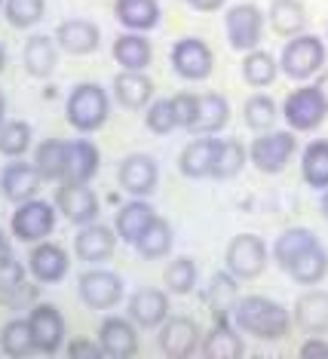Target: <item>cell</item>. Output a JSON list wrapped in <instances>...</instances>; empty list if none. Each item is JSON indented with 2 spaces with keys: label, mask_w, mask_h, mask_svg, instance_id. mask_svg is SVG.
Masks as SVG:
<instances>
[{
  "label": "cell",
  "mask_w": 328,
  "mask_h": 359,
  "mask_svg": "<svg viewBox=\"0 0 328 359\" xmlns=\"http://www.w3.org/2000/svg\"><path fill=\"white\" fill-rule=\"evenodd\" d=\"M163 280H166L172 295H187V292L196 285V264H193V258H175V261H169Z\"/></svg>",
  "instance_id": "cell-42"
},
{
  "label": "cell",
  "mask_w": 328,
  "mask_h": 359,
  "mask_svg": "<svg viewBox=\"0 0 328 359\" xmlns=\"http://www.w3.org/2000/svg\"><path fill=\"white\" fill-rule=\"evenodd\" d=\"M172 108H175V123L182 129H191L193 120H196V95L191 93H182L172 99Z\"/></svg>",
  "instance_id": "cell-47"
},
{
  "label": "cell",
  "mask_w": 328,
  "mask_h": 359,
  "mask_svg": "<svg viewBox=\"0 0 328 359\" xmlns=\"http://www.w3.org/2000/svg\"><path fill=\"white\" fill-rule=\"evenodd\" d=\"M40 175L34 163H10L0 175V191H4L6 200L13 203H25V200H34V194L40 191Z\"/></svg>",
  "instance_id": "cell-16"
},
{
  "label": "cell",
  "mask_w": 328,
  "mask_h": 359,
  "mask_svg": "<svg viewBox=\"0 0 328 359\" xmlns=\"http://www.w3.org/2000/svg\"><path fill=\"white\" fill-rule=\"evenodd\" d=\"M187 4L193 6V10H203V13H215L224 6V0H187Z\"/></svg>",
  "instance_id": "cell-50"
},
{
  "label": "cell",
  "mask_w": 328,
  "mask_h": 359,
  "mask_svg": "<svg viewBox=\"0 0 328 359\" xmlns=\"http://www.w3.org/2000/svg\"><path fill=\"white\" fill-rule=\"evenodd\" d=\"M301 356H328V344L319 338H310L304 347H301Z\"/></svg>",
  "instance_id": "cell-49"
},
{
  "label": "cell",
  "mask_w": 328,
  "mask_h": 359,
  "mask_svg": "<svg viewBox=\"0 0 328 359\" xmlns=\"http://www.w3.org/2000/svg\"><path fill=\"white\" fill-rule=\"evenodd\" d=\"M55 43L71 55H86L98 50V28L86 19H68L55 31Z\"/></svg>",
  "instance_id": "cell-22"
},
{
  "label": "cell",
  "mask_w": 328,
  "mask_h": 359,
  "mask_svg": "<svg viewBox=\"0 0 328 359\" xmlns=\"http://www.w3.org/2000/svg\"><path fill=\"white\" fill-rule=\"evenodd\" d=\"M227 40H231L233 50L240 53H252L261 43V34H264V15L255 4H236L227 10Z\"/></svg>",
  "instance_id": "cell-4"
},
{
  "label": "cell",
  "mask_w": 328,
  "mask_h": 359,
  "mask_svg": "<svg viewBox=\"0 0 328 359\" xmlns=\"http://www.w3.org/2000/svg\"><path fill=\"white\" fill-rule=\"evenodd\" d=\"M276 117H280V111H276V102L270 95H252L245 102V126L255 129V133H267L276 123Z\"/></svg>",
  "instance_id": "cell-41"
},
{
  "label": "cell",
  "mask_w": 328,
  "mask_h": 359,
  "mask_svg": "<svg viewBox=\"0 0 328 359\" xmlns=\"http://www.w3.org/2000/svg\"><path fill=\"white\" fill-rule=\"evenodd\" d=\"M203 353L209 359H240L245 353V344L233 329H227V323H218L203 341Z\"/></svg>",
  "instance_id": "cell-34"
},
{
  "label": "cell",
  "mask_w": 328,
  "mask_h": 359,
  "mask_svg": "<svg viewBox=\"0 0 328 359\" xmlns=\"http://www.w3.org/2000/svg\"><path fill=\"white\" fill-rule=\"evenodd\" d=\"M98 344H102L104 356H111V359L135 356V350H138L135 325L129 320H120V316H108L102 323V332H98Z\"/></svg>",
  "instance_id": "cell-15"
},
{
  "label": "cell",
  "mask_w": 328,
  "mask_h": 359,
  "mask_svg": "<svg viewBox=\"0 0 328 359\" xmlns=\"http://www.w3.org/2000/svg\"><path fill=\"white\" fill-rule=\"evenodd\" d=\"M0 350L13 359H22V356H31L37 350L34 344V332H31V323L28 320H10L0 332Z\"/></svg>",
  "instance_id": "cell-35"
},
{
  "label": "cell",
  "mask_w": 328,
  "mask_h": 359,
  "mask_svg": "<svg viewBox=\"0 0 328 359\" xmlns=\"http://www.w3.org/2000/svg\"><path fill=\"white\" fill-rule=\"evenodd\" d=\"M294 323L310 334L328 332V292L313 289L294 301Z\"/></svg>",
  "instance_id": "cell-21"
},
{
  "label": "cell",
  "mask_w": 328,
  "mask_h": 359,
  "mask_svg": "<svg viewBox=\"0 0 328 359\" xmlns=\"http://www.w3.org/2000/svg\"><path fill=\"white\" fill-rule=\"evenodd\" d=\"M322 215L328 218V191H325V197H322Z\"/></svg>",
  "instance_id": "cell-54"
},
{
  "label": "cell",
  "mask_w": 328,
  "mask_h": 359,
  "mask_svg": "<svg viewBox=\"0 0 328 359\" xmlns=\"http://www.w3.org/2000/svg\"><path fill=\"white\" fill-rule=\"evenodd\" d=\"M55 206H59V212H64V218L74 224H93L98 215V197L86 184H64L62 182Z\"/></svg>",
  "instance_id": "cell-12"
},
{
  "label": "cell",
  "mask_w": 328,
  "mask_h": 359,
  "mask_svg": "<svg viewBox=\"0 0 328 359\" xmlns=\"http://www.w3.org/2000/svg\"><path fill=\"white\" fill-rule=\"evenodd\" d=\"M212 50L200 37H184L172 46V68L184 80H206L212 74Z\"/></svg>",
  "instance_id": "cell-9"
},
{
  "label": "cell",
  "mask_w": 328,
  "mask_h": 359,
  "mask_svg": "<svg viewBox=\"0 0 328 359\" xmlns=\"http://www.w3.org/2000/svg\"><path fill=\"white\" fill-rule=\"evenodd\" d=\"M4 111H6V99H4V93H0V126H4Z\"/></svg>",
  "instance_id": "cell-53"
},
{
  "label": "cell",
  "mask_w": 328,
  "mask_h": 359,
  "mask_svg": "<svg viewBox=\"0 0 328 359\" xmlns=\"http://www.w3.org/2000/svg\"><path fill=\"white\" fill-rule=\"evenodd\" d=\"M196 344H200V325L187 316H175V320H166L163 323V332H160V347L163 353L172 356V359H184L191 356Z\"/></svg>",
  "instance_id": "cell-14"
},
{
  "label": "cell",
  "mask_w": 328,
  "mask_h": 359,
  "mask_svg": "<svg viewBox=\"0 0 328 359\" xmlns=\"http://www.w3.org/2000/svg\"><path fill=\"white\" fill-rule=\"evenodd\" d=\"M282 71L292 80H307L313 77L319 68L325 65V46L322 40L313 34H294V40H289L282 50Z\"/></svg>",
  "instance_id": "cell-3"
},
{
  "label": "cell",
  "mask_w": 328,
  "mask_h": 359,
  "mask_svg": "<svg viewBox=\"0 0 328 359\" xmlns=\"http://www.w3.org/2000/svg\"><path fill=\"white\" fill-rule=\"evenodd\" d=\"M316 89H319V95H322V102H325V108H328V71H322V74H319Z\"/></svg>",
  "instance_id": "cell-51"
},
{
  "label": "cell",
  "mask_w": 328,
  "mask_h": 359,
  "mask_svg": "<svg viewBox=\"0 0 328 359\" xmlns=\"http://www.w3.org/2000/svg\"><path fill=\"white\" fill-rule=\"evenodd\" d=\"M108 120V93L98 83H80L68 95V123L80 133H93Z\"/></svg>",
  "instance_id": "cell-2"
},
{
  "label": "cell",
  "mask_w": 328,
  "mask_h": 359,
  "mask_svg": "<svg viewBox=\"0 0 328 359\" xmlns=\"http://www.w3.org/2000/svg\"><path fill=\"white\" fill-rule=\"evenodd\" d=\"M292 154H294V135L292 133H264V135H258L249 148L252 163L267 175L282 172L285 163L292 160Z\"/></svg>",
  "instance_id": "cell-7"
},
{
  "label": "cell",
  "mask_w": 328,
  "mask_h": 359,
  "mask_svg": "<svg viewBox=\"0 0 328 359\" xmlns=\"http://www.w3.org/2000/svg\"><path fill=\"white\" fill-rule=\"evenodd\" d=\"M282 114H285V120H289L292 129L307 133V129H316L319 123H322L328 108H325V102H322V95H319L316 86H301L285 99Z\"/></svg>",
  "instance_id": "cell-8"
},
{
  "label": "cell",
  "mask_w": 328,
  "mask_h": 359,
  "mask_svg": "<svg viewBox=\"0 0 328 359\" xmlns=\"http://www.w3.org/2000/svg\"><path fill=\"white\" fill-rule=\"evenodd\" d=\"M102 344H89V341H71L68 344V356L74 359H102Z\"/></svg>",
  "instance_id": "cell-48"
},
{
  "label": "cell",
  "mask_w": 328,
  "mask_h": 359,
  "mask_svg": "<svg viewBox=\"0 0 328 359\" xmlns=\"http://www.w3.org/2000/svg\"><path fill=\"white\" fill-rule=\"evenodd\" d=\"M301 172H304V182L316 187V191L328 187V142L307 144L304 160H301Z\"/></svg>",
  "instance_id": "cell-38"
},
{
  "label": "cell",
  "mask_w": 328,
  "mask_h": 359,
  "mask_svg": "<svg viewBox=\"0 0 328 359\" xmlns=\"http://www.w3.org/2000/svg\"><path fill=\"white\" fill-rule=\"evenodd\" d=\"M120 25L132 28V31H147L160 22V6L157 0H117L114 4Z\"/></svg>",
  "instance_id": "cell-28"
},
{
  "label": "cell",
  "mask_w": 328,
  "mask_h": 359,
  "mask_svg": "<svg viewBox=\"0 0 328 359\" xmlns=\"http://www.w3.org/2000/svg\"><path fill=\"white\" fill-rule=\"evenodd\" d=\"M0 4H4V0H0Z\"/></svg>",
  "instance_id": "cell-56"
},
{
  "label": "cell",
  "mask_w": 328,
  "mask_h": 359,
  "mask_svg": "<svg viewBox=\"0 0 328 359\" xmlns=\"http://www.w3.org/2000/svg\"><path fill=\"white\" fill-rule=\"evenodd\" d=\"M138 252H142L144 258H163V255H169V249H172V227L166 218H153L151 227L142 233V240L135 243Z\"/></svg>",
  "instance_id": "cell-39"
},
{
  "label": "cell",
  "mask_w": 328,
  "mask_h": 359,
  "mask_svg": "<svg viewBox=\"0 0 328 359\" xmlns=\"http://www.w3.org/2000/svg\"><path fill=\"white\" fill-rule=\"evenodd\" d=\"M6 255H10V246H6V236H4V231H0V261H4Z\"/></svg>",
  "instance_id": "cell-52"
},
{
  "label": "cell",
  "mask_w": 328,
  "mask_h": 359,
  "mask_svg": "<svg viewBox=\"0 0 328 359\" xmlns=\"http://www.w3.org/2000/svg\"><path fill=\"white\" fill-rule=\"evenodd\" d=\"M4 65H6V53H4V46H0V71H4Z\"/></svg>",
  "instance_id": "cell-55"
},
{
  "label": "cell",
  "mask_w": 328,
  "mask_h": 359,
  "mask_svg": "<svg viewBox=\"0 0 328 359\" xmlns=\"http://www.w3.org/2000/svg\"><path fill=\"white\" fill-rule=\"evenodd\" d=\"M64 154H68V142H59V138H49L43 142L34 154V166L37 172L46 178V182H62L64 172Z\"/></svg>",
  "instance_id": "cell-36"
},
{
  "label": "cell",
  "mask_w": 328,
  "mask_h": 359,
  "mask_svg": "<svg viewBox=\"0 0 328 359\" xmlns=\"http://www.w3.org/2000/svg\"><path fill=\"white\" fill-rule=\"evenodd\" d=\"M231 117V108H227V99L218 93H206L196 99V120L191 126V133L196 135H209V133H218L221 126L227 123Z\"/></svg>",
  "instance_id": "cell-24"
},
{
  "label": "cell",
  "mask_w": 328,
  "mask_h": 359,
  "mask_svg": "<svg viewBox=\"0 0 328 359\" xmlns=\"http://www.w3.org/2000/svg\"><path fill=\"white\" fill-rule=\"evenodd\" d=\"M249 160V151L236 138H224L215 148V166H212V178H233Z\"/></svg>",
  "instance_id": "cell-37"
},
{
  "label": "cell",
  "mask_w": 328,
  "mask_h": 359,
  "mask_svg": "<svg viewBox=\"0 0 328 359\" xmlns=\"http://www.w3.org/2000/svg\"><path fill=\"white\" fill-rule=\"evenodd\" d=\"M147 129L151 133H157V135H166L172 133L178 123H175V108H172V99H160V102H153L151 104V111H147Z\"/></svg>",
  "instance_id": "cell-46"
},
{
  "label": "cell",
  "mask_w": 328,
  "mask_h": 359,
  "mask_svg": "<svg viewBox=\"0 0 328 359\" xmlns=\"http://www.w3.org/2000/svg\"><path fill=\"white\" fill-rule=\"evenodd\" d=\"M270 25L276 34L294 37L307 25V10L301 0H270Z\"/></svg>",
  "instance_id": "cell-27"
},
{
  "label": "cell",
  "mask_w": 328,
  "mask_h": 359,
  "mask_svg": "<svg viewBox=\"0 0 328 359\" xmlns=\"http://www.w3.org/2000/svg\"><path fill=\"white\" fill-rule=\"evenodd\" d=\"M289 273H292L301 285H316V283H322L325 273H328V252L316 243V246H310L307 252H301V255L292 261Z\"/></svg>",
  "instance_id": "cell-31"
},
{
  "label": "cell",
  "mask_w": 328,
  "mask_h": 359,
  "mask_svg": "<svg viewBox=\"0 0 328 359\" xmlns=\"http://www.w3.org/2000/svg\"><path fill=\"white\" fill-rule=\"evenodd\" d=\"M25 71L31 77H49L55 71V62H59V53H55V43L46 34H34L25 43Z\"/></svg>",
  "instance_id": "cell-26"
},
{
  "label": "cell",
  "mask_w": 328,
  "mask_h": 359,
  "mask_svg": "<svg viewBox=\"0 0 328 359\" xmlns=\"http://www.w3.org/2000/svg\"><path fill=\"white\" fill-rule=\"evenodd\" d=\"M114 95L123 108H144L153 95V83L147 80L142 71H123V74L114 77Z\"/></svg>",
  "instance_id": "cell-25"
},
{
  "label": "cell",
  "mask_w": 328,
  "mask_h": 359,
  "mask_svg": "<svg viewBox=\"0 0 328 359\" xmlns=\"http://www.w3.org/2000/svg\"><path fill=\"white\" fill-rule=\"evenodd\" d=\"M68 264H71L68 252L62 246H55V243H40L28 258V267L37 283H59L68 273Z\"/></svg>",
  "instance_id": "cell-19"
},
{
  "label": "cell",
  "mask_w": 328,
  "mask_h": 359,
  "mask_svg": "<svg viewBox=\"0 0 328 359\" xmlns=\"http://www.w3.org/2000/svg\"><path fill=\"white\" fill-rule=\"evenodd\" d=\"M236 301H240V295H236L233 273L227 271V273H215V276H212V283H209V289H206V304H209L212 313H215L218 323H227L224 313L236 307Z\"/></svg>",
  "instance_id": "cell-32"
},
{
  "label": "cell",
  "mask_w": 328,
  "mask_h": 359,
  "mask_svg": "<svg viewBox=\"0 0 328 359\" xmlns=\"http://www.w3.org/2000/svg\"><path fill=\"white\" fill-rule=\"evenodd\" d=\"M129 316L142 329H157L169 320V298L160 289H142L129 301Z\"/></svg>",
  "instance_id": "cell-17"
},
{
  "label": "cell",
  "mask_w": 328,
  "mask_h": 359,
  "mask_svg": "<svg viewBox=\"0 0 328 359\" xmlns=\"http://www.w3.org/2000/svg\"><path fill=\"white\" fill-rule=\"evenodd\" d=\"M316 233L313 231H307V227H292V231H285L276 236V243H273V258H276V264L282 267V271H289L292 267V261L301 255V252H307L310 246H316Z\"/></svg>",
  "instance_id": "cell-30"
},
{
  "label": "cell",
  "mask_w": 328,
  "mask_h": 359,
  "mask_svg": "<svg viewBox=\"0 0 328 359\" xmlns=\"http://www.w3.org/2000/svg\"><path fill=\"white\" fill-rule=\"evenodd\" d=\"M233 320L240 325V332L261 341H280L289 334V313H285V307L264 295L240 298L233 307Z\"/></svg>",
  "instance_id": "cell-1"
},
{
  "label": "cell",
  "mask_w": 328,
  "mask_h": 359,
  "mask_svg": "<svg viewBox=\"0 0 328 359\" xmlns=\"http://www.w3.org/2000/svg\"><path fill=\"white\" fill-rule=\"evenodd\" d=\"M276 71H280V62H276L270 53L252 50V53L242 59V77L249 80L252 86H267V83H273V80H276Z\"/></svg>",
  "instance_id": "cell-40"
},
{
  "label": "cell",
  "mask_w": 328,
  "mask_h": 359,
  "mask_svg": "<svg viewBox=\"0 0 328 359\" xmlns=\"http://www.w3.org/2000/svg\"><path fill=\"white\" fill-rule=\"evenodd\" d=\"M114 243H117V236H114L111 227L93 222V224H83V231L77 233V240H74V252H77L80 261H89V264H95V261L111 258Z\"/></svg>",
  "instance_id": "cell-20"
},
{
  "label": "cell",
  "mask_w": 328,
  "mask_h": 359,
  "mask_svg": "<svg viewBox=\"0 0 328 359\" xmlns=\"http://www.w3.org/2000/svg\"><path fill=\"white\" fill-rule=\"evenodd\" d=\"M98 172V151L93 142H71L64 154V184H86Z\"/></svg>",
  "instance_id": "cell-18"
},
{
  "label": "cell",
  "mask_w": 328,
  "mask_h": 359,
  "mask_svg": "<svg viewBox=\"0 0 328 359\" xmlns=\"http://www.w3.org/2000/svg\"><path fill=\"white\" fill-rule=\"evenodd\" d=\"M4 13L13 28H31L43 19V0H6Z\"/></svg>",
  "instance_id": "cell-44"
},
{
  "label": "cell",
  "mask_w": 328,
  "mask_h": 359,
  "mask_svg": "<svg viewBox=\"0 0 328 359\" xmlns=\"http://www.w3.org/2000/svg\"><path fill=\"white\" fill-rule=\"evenodd\" d=\"M19 292H25V267L22 261L6 255L0 261V298L13 301V295H19Z\"/></svg>",
  "instance_id": "cell-45"
},
{
  "label": "cell",
  "mask_w": 328,
  "mask_h": 359,
  "mask_svg": "<svg viewBox=\"0 0 328 359\" xmlns=\"http://www.w3.org/2000/svg\"><path fill=\"white\" fill-rule=\"evenodd\" d=\"M227 271L240 280H252L267 267V246L264 240L255 233H240L231 240L227 246V258H224Z\"/></svg>",
  "instance_id": "cell-5"
},
{
  "label": "cell",
  "mask_w": 328,
  "mask_h": 359,
  "mask_svg": "<svg viewBox=\"0 0 328 359\" xmlns=\"http://www.w3.org/2000/svg\"><path fill=\"white\" fill-rule=\"evenodd\" d=\"M55 227V212L43 200H25L13 212V233L22 243H43Z\"/></svg>",
  "instance_id": "cell-6"
},
{
  "label": "cell",
  "mask_w": 328,
  "mask_h": 359,
  "mask_svg": "<svg viewBox=\"0 0 328 359\" xmlns=\"http://www.w3.org/2000/svg\"><path fill=\"white\" fill-rule=\"evenodd\" d=\"M153 209L147 206V203L142 200H135V203H126L120 212H117V233H120V240H126V243H135L142 240V233L151 227L153 222Z\"/></svg>",
  "instance_id": "cell-29"
},
{
  "label": "cell",
  "mask_w": 328,
  "mask_h": 359,
  "mask_svg": "<svg viewBox=\"0 0 328 359\" xmlns=\"http://www.w3.org/2000/svg\"><path fill=\"white\" fill-rule=\"evenodd\" d=\"M31 332H34V344L40 353H55L64 341V320L53 304H37L28 316Z\"/></svg>",
  "instance_id": "cell-11"
},
{
  "label": "cell",
  "mask_w": 328,
  "mask_h": 359,
  "mask_svg": "<svg viewBox=\"0 0 328 359\" xmlns=\"http://www.w3.org/2000/svg\"><path fill=\"white\" fill-rule=\"evenodd\" d=\"M117 178H120L123 191L135 194V197H147L157 187V163H153V157H147V154H132V157H126L120 163Z\"/></svg>",
  "instance_id": "cell-13"
},
{
  "label": "cell",
  "mask_w": 328,
  "mask_h": 359,
  "mask_svg": "<svg viewBox=\"0 0 328 359\" xmlns=\"http://www.w3.org/2000/svg\"><path fill=\"white\" fill-rule=\"evenodd\" d=\"M31 144V126L22 120H10L0 126V154L6 157H22Z\"/></svg>",
  "instance_id": "cell-43"
},
{
  "label": "cell",
  "mask_w": 328,
  "mask_h": 359,
  "mask_svg": "<svg viewBox=\"0 0 328 359\" xmlns=\"http://www.w3.org/2000/svg\"><path fill=\"white\" fill-rule=\"evenodd\" d=\"M215 148H218L215 138H193V142L182 151V157H178L182 175H187V178L212 175V166H215Z\"/></svg>",
  "instance_id": "cell-23"
},
{
  "label": "cell",
  "mask_w": 328,
  "mask_h": 359,
  "mask_svg": "<svg viewBox=\"0 0 328 359\" xmlns=\"http://www.w3.org/2000/svg\"><path fill=\"white\" fill-rule=\"evenodd\" d=\"M80 298L95 310H108L123 298V283L111 271H86L80 276Z\"/></svg>",
  "instance_id": "cell-10"
},
{
  "label": "cell",
  "mask_w": 328,
  "mask_h": 359,
  "mask_svg": "<svg viewBox=\"0 0 328 359\" xmlns=\"http://www.w3.org/2000/svg\"><path fill=\"white\" fill-rule=\"evenodd\" d=\"M151 43L142 34H123L114 43V59L123 65V71H144L151 65Z\"/></svg>",
  "instance_id": "cell-33"
}]
</instances>
